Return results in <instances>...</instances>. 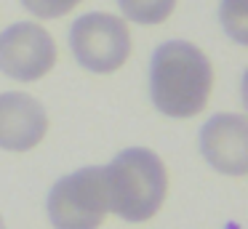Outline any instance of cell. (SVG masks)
Wrapping results in <instances>:
<instances>
[{"label": "cell", "instance_id": "obj_1", "mask_svg": "<svg viewBox=\"0 0 248 229\" xmlns=\"http://www.w3.org/2000/svg\"><path fill=\"white\" fill-rule=\"evenodd\" d=\"M214 88L211 59L187 40H168L157 46L150 64L152 104L166 117H195L205 109Z\"/></svg>", "mask_w": 248, "mask_h": 229}, {"label": "cell", "instance_id": "obj_2", "mask_svg": "<svg viewBox=\"0 0 248 229\" xmlns=\"http://www.w3.org/2000/svg\"><path fill=\"white\" fill-rule=\"evenodd\" d=\"M107 208L128 224L150 221L168 195V170L147 147H128L104 168Z\"/></svg>", "mask_w": 248, "mask_h": 229}, {"label": "cell", "instance_id": "obj_3", "mask_svg": "<svg viewBox=\"0 0 248 229\" xmlns=\"http://www.w3.org/2000/svg\"><path fill=\"white\" fill-rule=\"evenodd\" d=\"M107 211V181L99 165L62 176L48 192V218L54 229H99Z\"/></svg>", "mask_w": 248, "mask_h": 229}, {"label": "cell", "instance_id": "obj_4", "mask_svg": "<svg viewBox=\"0 0 248 229\" xmlns=\"http://www.w3.org/2000/svg\"><path fill=\"white\" fill-rule=\"evenodd\" d=\"M70 48L83 69L96 75L118 72L131 56V32L120 16L86 14L70 27Z\"/></svg>", "mask_w": 248, "mask_h": 229}, {"label": "cell", "instance_id": "obj_5", "mask_svg": "<svg viewBox=\"0 0 248 229\" xmlns=\"http://www.w3.org/2000/svg\"><path fill=\"white\" fill-rule=\"evenodd\" d=\"M56 64V43L35 21H19L0 32V72L22 83L46 77Z\"/></svg>", "mask_w": 248, "mask_h": 229}, {"label": "cell", "instance_id": "obj_6", "mask_svg": "<svg viewBox=\"0 0 248 229\" xmlns=\"http://www.w3.org/2000/svg\"><path fill=\"white\" fill-rule=\"evenodd\" d=\"M200 152L211 168L227 176L248 173V122L243 115L219 112L200 128Z\"/></svg>", "mask_w": 248, "mask_h": 229}, {"label": "cell", "instance_id": "obj_7", "mask_svg": "<svg viewBox=\"0 0 248 229\" xmlns=\"http://www.w3.org/2000/svg\"><path fill=\"white\" fill-rule=\"evenodd\" d=\"M48 133V115L43 104L30 93H0V149L30 152Z\"/></svg>", "mask_w": 248, "mask_h": 229}, {"label": "cell", "instance_id": "obj_8", "mask_svg": "<svg viewBox=\"0 0 248 229\" xmlns=\"http://www.w3.org/2000/svg\"><path fill=\"white\" fill-rule=\"evenodd\" d=\"M125 19L136 24H163L176 8V0H118Z\"/></svg>", "mask_w": 248, "mask_h": 229}, {"label": "cell", "instance_id": "obj_9", "mask_svg": "<svg viewBox=\"0 0 248 229\" xmlns=\"http://www.w3.org/2000/svg\"><path fill=\"white\" fill-rule=\"evenodd\" d=\"M248 0H221V24L235 43L248 40Z\"/></svg>", "mask_w": 248, "mask_h": 229}, {"label": "cell", "instance_id": "obj_10", "mask_svg": "<svg viewBox=\"0 0 248 229\" xmlns=\"http://www.w3.org/2000/svg\"><path fill=\"white\" fill-rule=\"evenodd\" d=\"M78 3H83V0H22L24 8L38 19H59V16L70 14Z\"/></svg>", "mask_w": 248, "mask_h": 229}, {"label": "cell", "instance_id": "obj_11", "mask_svg": "<svg viewBox=\"0 0 248 229\" xmlns=\"http://www.w3.org/2000/svg\"><path fill=\"white\" fill-rule=\"evenodd\" d=\"M0 229H6V224H3V216H0Z\"/></svg>", "mask_w": 248, "mask_h": 229}]
</instances>
